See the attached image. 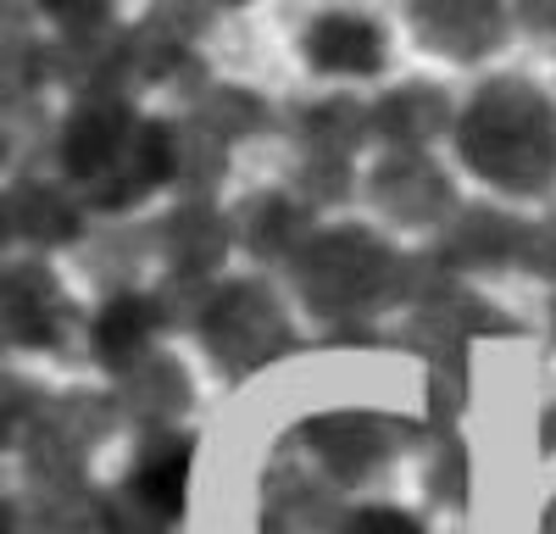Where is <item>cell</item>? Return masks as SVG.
Here are the masks:
<instances>
[{"instance_id": "6da1fadb", "label": "cell", "mask_w": 556, "mask_h": 534, "mask_svg": "<svg viewBox=\"0 0 556 534\" xmlns=\"http://www.w3.org/2000/svg\"><path fill=\"white\" fill-rule=\"evenodd\" d=\"M56 167L84 206L128 212L173 185V123L139 117L128 96H78L56 128Z\"/></svg>"}, {"instance_id": "7a4b0ae2", "label": "cell", "mask_w": 556, "mask_h": 534, "mask_svg": "<svg viewBox=\"0 0 556 534\" xmlns=\"http://www.w3.org/2000/svg\"><path fill=\"white\" fill-rule=\"evenodd\" d=\"M456 162L501 195H545L556 185V101L529 78H484L451 128Z\"/></svg>"}, {"instance_id": "3957f363", "label": "cell", "mask_w": 556, "mask_h": 534, "mask_svg": "<svg viewBox=\"0 0 556 534\" xmlns=\"http://www.w3.org/2000/svg\"><path fill=\"white\" fill-rule=\"evenodd\" d=\"M290 284L312 318L362 329L379 312L406 306V251L362 223H334L301 245V256L290 262Z\"/></svg>"}, {"instance_id": "277c9868", "label": "cell", "mask_w": 556, "mask_h": 534, "mask_svg": "<svg viewBox=\"0 0 556 534\" xmlns=\"http://www.w3.org/2000/svg\"><path fill=\"white\" fill-rule=\"evenodd\" d=\"M195 334H201L206 356L228 379H251L295 345V329L285 318V306H278V295L262 279L212 284L201 318H195Z\"/></svg>"}, {"instance_id": "5b68a950", "label": "cell", "mask_w": 556, "mask_h": 534, "mask_svg": "<svg viewBox=\"0 0 556 534\" xmlns=\"http://www.w3.org/2000/svg\"><path fill=\"white\" fill-rule=\"evenodd\" d=\"M406 440H417V423H406L395 412L340 407V412H312L306 423H295V434L285 445L295 457H306L334 490H356L395 452H406Z\"/></svg>"}, {"instance_id": "8992f818", "label": "cell", "mask_w": 556, "mask_h": 534, "mask_svg": "<svg viewBox=\"0 0 556 534\" xmlns=\"http://www.w3.org/2000/svg\"><path fill=\"white\" fill-rule=\"evenodd\" d=\"M362 185L374 212L401 229H445L456 217V185L429 151H384Z\"/></svg>"}, {"instance_id": "52a82bcc", "label": "cell", "mask_w": 556, "mask_h": 534, "mask_svg": "<svg viewBox=\"0 0 556 534\" xmlns=\"http://www.w3.org/2000/svg\"><path fill=\"white\" fill-rule=\"evenodd\" d=\"M406 28L445 62H484L513 34L506 0H406Z\"/></svg>"}, {"instance_id": "ba28073f", "label": "cell", "mask_w": 556, "mask_h": 534, "mask_svg": "<svg viewBox=\"0 0 556 534\" xmlns=\"http://www.w3.org/2000/svg\"><path fill=\"white\" fill-rule=\"evenodd\" d=\"M0 318H7V340L17 351H56V345H67L78 312L45 262H7Z\"/></svg>"}, {"instance_id": "9c48e42d", "label": "cell", "mask_w": 556, "mask_h": 534, "mask_svg": "<svg viewBox=\"0 0 556 534\" xmlns=\"http://www.w3.org/2000/svg\"><path fill=\"white\" fill-rule=\"evenodd\" d=\"M340 518H345L340 490L285 445L262 496V534H334Z\"/></svg>"}, {"instance_id": "30bf717a", "label": "cell", "mask_w": 556, "mask_h": 534, "mask_svg": "<svg viewBox=\"0 0 556 534\" xmlns=\"http://www.w3.org/2000/svg\"><path fill=\"white\" fill-rule=\"evenodd\" d=\"M0 223H7V240L28 251H56L84 234V195L67 178H17L0 201Z\"/></svg>"}, {"instance_id": "8fae6325", "label": "cell", "mask_w": 556, "mask_h": 534, "mask_svg": "<svg viewBox=\"0 0 556 534\" xmlns=\"http://www.w3.org/2000/svg\"><path fill=\"white\" fill-rule=\"evenodd\" d=\"M301 56L323 78H374L390 62V44L367 12H317L301 28Z\"/></svg>"}, {"instance_id": "7c38bea8", "label": "cell", "mask_w": 556, "mask_h": 534, "mask_svg": "<svg viewBox=\"0 0 556 534\" xmlns=\"http://www.w3.org/2000/svg\"><path fill=\"white\" fill-rule=\"evenodd\" d=\"M167 329V306L162 295L151 290H117L96 318H89V356L112 373L123 379L134 363H146V356L156 351V334Z\"/></svg>"}, {"instance_id": "4fadbf2b", "label": "cell", "mask_w": 556, "mask_h": 534, "mask_svg": "<svg viewBox=\"0 0 556 534\" xmlns=\"http://www.w3.org/2000/svg\"><path fill=\"white\" fill-rule=\"evenodd\" d=\"M529 223L501 212V206H456V217L440 229V256L451 262V274H490V267H518L523 262Z\"/></svg>"}, {"instance_id": "5bb4252c", "label": "cell", "mask_w": 556, "mask_h": 534, "mask_svg": "<svg viewBox=\"0 0 556 534\" xmlns=\"http://www.w3.org/2000/svg\"><path fill=\"white\" fill-rule=\"evenodd\" d=\"M235 251V217H223L206 195L178 201L162 217V256L173 279H212Z\"/></svg>"}, {"instance_id": "9a60e30c", "label": "cell", "mask_w": 556, "mask_h": 534, "mask_svg": "<svg viewBox=\"0 0 556 534\" xmlns=\"http://www.w3.org/2000/svg\"><path fill=\"white\" fill-rule=\"evenodd\" d=\"M456 128V106L440 84H395L374 101V140L384 151H429Z\"/></svg>"}, {"instance_id": "2e32d148", "label": "cell", "mask_w": 556, "mask_h": 534, "mask_svg": "<svg viewBox=\"0 0 556 534\" xmlns=\"http://www.w3.org/2000/svg\"><path fill=\"white\" fill-rule=\"evenodd\" d=\"M112 395H117L123 418H134L139 429H173L184 412H190L195 384H190L178 356L151 351L146 363H134L123 379H112Z\"/></svg>"}, {"instance_id": "e0dca14e", "label": "cell", "mask_w": 556, "mask_h": 534, "mask_svg": "<svg viewBox=\"0 0 556 534\" xmlns=\"http://www.w3.org/2000/svg\"><path fill=\"white\" fill-rule=\"evenodd\" d=\"M312 206L295 190H262L235 212V240L256 256V262H295L301 245L312 240Z\"/></svg>"}, {"instance_id": "ac0fdd59", "label": "cell", "mask_w": 556, "mask_h": 534, "mask_svg": "<svg viewBox=\"0 0 556 534\" xmlns=\"http://www.w3.org/2000/svg\"><path fill=\"white\" fill-rule=\"evenodd\" d=\"M374 140V106L356 96H323L301 112V145L306 156H356Z\"/></svg>"}, {"instance_id": "d6986e66", "label": "cell", "mask_w": 556, "mask_h": 534, "mask_svg": "<svg viewBox=\"0 0 556 534\" xmlns=\"http://www.w3.org/2000/svg\"><path fill=\"white\" fill-rule=\"evenodd\" d=\"M223 167H228V140H217V134L195 117L173 123V185L178 190L206 195L223 178Z\"/></svg>"}, {"instance_id": "ffe728a7", "label": "cell", "mask_w": 556, "mask_h": 534, "mask_svg": "<svg viewBox=\"0 0 556 534\" xmlns=\"http://www.w3.org/2000/svg\"><path fill=\"white\" fill-rule=\"evenodd\" d=\"M190 117L206 123L217 140H245V134L267 128V106H262V96H251V89H206Z\"/></svg>"}, {"instance_id": "44dd1931", "label": "cell", "mask_w": 556, "mask_h": 534, "mask_svg": "<svg viewBox=\"0 0 556 534\" xmlns=\"http://www.w3.org/2000/svg\"><path fill=\"white\" fill-rule=\"evenodd\" d=\"M45 17L56 23V39L67 44H89L112 34V0H28Z\"/></svg>"}, {"instance_id": "7402d4cb", "label": "cell", "mask_w": 556, "mask_h": 534, "mask_svg": "<svg viewBox=\"0 0 556 534\" xmlns=\"http://www.w3.org/2000/svg\"><path fill=\"white\" fill-rule=\"evenodd\" d=\"M351 185H356V167L345 156H301L295 167V195L306 206H334L351 195Z\"/></svg>"}, {"instance_id": "603a6c76", "label": "cell", "mask_w": 556, "mask_h": 534, "mask_svg": "<svg viewBox=\"0 0 556 534\" xmlns=\"http://www.w3.org/2000/svg\"><path fill=\"white\" fill-rule=\"evenodd\" d=\"M429 496L440 507H468V445H462L456 434H440V445H434Z\"/></svg>"}, {"instance_id": "cb8c5ba5", "label": "cell", "mask_w": 556, "mask_h": 534, "mask_svg": "<svg viewBox=\"0 0 556 534\" xmlns=\"http://www.w3.org/2000/svg\"><path fill=\"white\" fill-rule=\"evenodd\" d=\"M334 534H429V529H424V518L406 512V507L362 501V507H345V518L334 523Z\"/></svg>"}, {"instance_id": "d4e9b609", "label": "cell", "mask_w": 556, "mask_h": 534, "mask_svg": "<svg viewBox=\"0 0 556 534\" xmlns=\"http://www.w3.org/2000/svg\"><path fill=\"white\" fill-rule=\"evenodd\" d=\"M523 274L534 279H556V217L551 223H529V240H523Z\"/></svg>"}, {"instance_id": "484cf974", "label": "cell", "mask_w": 556, "mask_h": 534, "mask_svg": "<svg viewBox=\"0 0 556 534\" xmlns=\"http://www.w3.org/2000/svg\"><path fill=\"white\" fill-rule=\"evenodd\" d=\"M513 7H518V17H523L529 28L556 34V0H513Z\"/></svg>"}, {"instance_id": "4316f807", "label": "cell", "mask_w": 556, "mask_h": 534, "mask_svg": "<svg viewBox=\"0 0 556 534\" xmlns=\"http://www.w3.org/2000/svg\"><path fill=\"white\" fill-rule=\"evenodd\" d=\"M540 457H556V400L540 412Z\"/></svg>"}, {"instance_id": "83f0119b", "label": "cell", "mask_w": 556, "mask_h": 534, "mask_svg": "<svg viewBox=\"0 0 556 534\" xmlns=\"http://www.w3.org/2000/svg\"><path fill=\"white\" fill-rule=\"evenodd\" d=\"M540 534H556V496H551L545 512H540Z\"/></svg>"}, {"instance_id": "f1b7e54d", "label": "cell", "mask_w": 556, "mask_h": 534, "mask_svg": "<svg viewBox=\"0 0 556 534\" xmlns=\"http://www.w3.org/2000/svg\"><path fill=\"white\" fill-rule=\"evenodd\" d=\"M195 7H206V12H212V7H251V0H195Z\"/></svg>"}, {"instance_id": "f546056e", "label": "cell", "mask_w": 556, "mask_h": 534, "mask_svg": "<svg viewBox=\"0 0 556 534\" xmlns=\"http://www.w3.org/2000/svg\"><path fill=\"white\" fill-rule=\"evenodd\" d=\"M551 334H556V301H551Z\"/></svg>"}]
</instances>
